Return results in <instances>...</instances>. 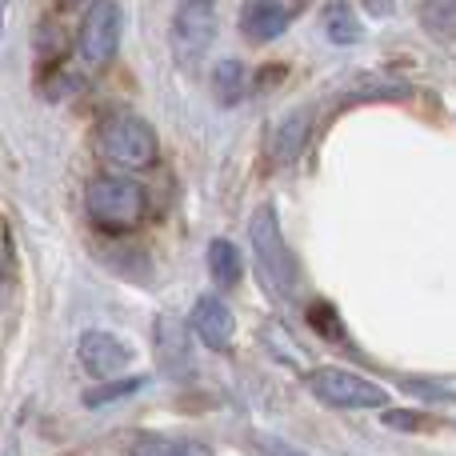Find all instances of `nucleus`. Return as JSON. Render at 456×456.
Returning <instances> with one entry per match:
<instances>
[{
    "instance_id": "obj_1",
    "label": "nucleus",
    "mask_w": 456,
    "mask_h": 456,
    "mask_svg": "<svg viewBox=\"0 0 456 456\" xmlns=\"http://www.w3.org/2000/svg\"><path fill=\"white\" fill-rule=\"evenodd\" d=\"M248 240H252V256H256V273L265 284L268 297L289 300L297 292V256L289 252L281 232V216L273 205L256 208L248 221Z\"/></svg>"
},
{
    "instance_id": "obj_2",
    "label": "nucleus",
    "mask_w": 456,
    "mask_h": 456,
    "mask_svg": "<svg viewBox=\"0 0 456 456\" xmlns=\"http://www.w3.org/2000/svg\"><path fill=\"white\" fill-rule=\"evenodd\" d=\"M96 149L109 165L128 168V173H141V168L157 165V133H152L149 120H141L136 112H112L101 120L96 128Z\"/></svg>"
},
{
    "instance_id": "obj_3",
    "label": "nucleus",
    "mask_w": 456,
    "mask_h": 456,
    "mask_svg": "<svg viewBox=\"0 0 456 456\" xmlns=\"http://www.w3.org/2000/svg\"><path fill=\"white\" fill-rule=\"evenodd\" d=\"M85 208L104 232H128L144 221V189L128 176H96L85 189Z\"/></svg>"
},
{
    "instance_id": "obj_4",
    "label": "nucleus",
    "mask_w": 456,
    "mask_h": 456,
    "mask_svg": "<svg viewBox=\"0 0 456 456\" xmlns=\"http://www.w3.org/2000/svg\"><path fill=\"white\" fill-rule=\"evenodd\" d=\"M308 393L329 409H345V412H361V409H385L388 404V388H380L377 380H364L348 369H313L308 372Z\"/></svg>"
},
{
    "instance_id": "obj_5",
    "label": "nucleus",
    "mask_w": 456,
    "mask_h": 456,
    "mask_svg": "<svg viewBox=\"0 0 456 456\" xmlns=\"http://www.w3.org/2000/svg\"><path fill=\"white\" fill-rule=\"evenodd\" d=\"M120 28H125V16H120L117 0H93L88 12L80 16V32H77L80 61L93 64V69L109 64L120 48Z\"/></svg>"
},
{
    "instance_id": "obj_6",
    "label": "nucleus",
    "mask_w": 456,
    "mask_h": 456,
    "mask_svg": "<svg viewBox=\"0 0 456 456\" xmlns=\"http://www.w3.org/2000/svg\"><path fill=\"white\" fill-rule=\"evenodd\" d=\"M216 40V0H181L173 16V48L184 64Z\"/></svg>"
},
{
    "instance_id": "obj_7",
    "label": "nucleus",
    "mask_w": 456,
    "mask_h": 456,
    "mask_svg": "<svg viewBox=\"0 0 456 456\" xmlns=\"http://www.w3.org/2000/svg\"><path fill=\"white\" fill-rule=\"evenodd\" d=\"M77 356H80V369L96 380H112L133 364V348L125 345L120 337L112 332H101V329H88L77 345Z\"/></svg>"
},
{
    "instance_id": "obj_8",
    "label": "nucleus",
    "mask_w": 456,
    "mask_h": 456,
    "mask_svg": "<svg viewBox=\"0 0 456 456\" xmlns=\"http://www.w3.org/2000/svg\"><path fill=\"white\" fill-rule=\"evenodd\" d=\"M152 348H157V364L168 377H189L192 372V345H189V329L184 321L160 313L152 324Z\"/></svg>"
},
{
    "instance_id": "obj_9",
    "label": "nucleus",
    "mask_w": 456,
    "mask_h": 456,
    "mask_svg": "<svg viewBox=\"0 0 456 456\" xmlns=\"http://www.w3.org/2000/svg\"><path fill=\"white\" fill-rule=\"evenodd\" d=\"M192 332H197V340L205 348L228 353V348H232V337H236L232 308H228L221 297H200L197 305H192Z\"/></svg>"
},
{
    "instance_id": "obj_10",
    "label": "nucleus",
    "mask_w": 456,
    "mask_h": 456,
    "mask_svg": "<svg viewBox=\"0 0 456 456\" xmlns=\"http://www.w3.org/2000/svg\"><path fill=\"white\" fill-rule=\"evenodd\" d=\"M289 28V8L281 0H244L240 8V32L252 45H268Z\"/></svg>"
},
{
    "instance_id": "obj_11",
    "label": "nucleus",
    "mask_w": 456,
    "mask_h": 456,
    "mask_svg": "<svg viewBox=\"0 0 456 456\" xmlns=\"http://www.w3.org/2000/svg\"><path fill=\"white\" fill-rule=\"evenodd\" d=\"M208 273H213L216 289H236L240 284V248L224 236L208 244Z\"/></svg>"
},
{
    "instance_id": "obj_12",
    "label": "nucleus",
    "mask_w": 456,
    "mask_h": 456,
    "mask_svg": "<svg viewBox=\"0 0 456 456\" xmlns=\"http://www.w3.org/2000/svg\"><path fill=\"white\" fill-rule=\"evenodd\" d=\"M324 32H329L332 45H356L361 40V20H356V12L345 0H332L324 8Z\"/></svg>"
},
{
    "instance_id": "obj_13",
    "label": "nucleus",
    "mask_w": 456,
    "mask_h": 456,
    "mask_svg": "<svg viewBox=\"0 0 456 456\" xmlns=\"http://www.w3.org/2000/svg\"><path fill=\"white\" fill-rule=\"evenodd\" d=\"M308 128H313L308 112H292V117L281 125V133H276V157H281V160H297L300 152H305Z\"/></svg>"
},
{
    "instance_id": "obj_14",
    "label": "nucleus",
    "mask_w": 456,
    "mask_h": 456,
    "mask_svg": "<svg viewBox=\"0 0 456 456\" xmlns=\"http://www.w3.org/2000/svg\"><path fill=\"white\" fill-rule=\"evenodd\" d=\"M213 93L221 104H236L244 96V64L240 61H221L213 72Z\"/></svg>"
},
{
    "instance_id": "obj_15",
    "label": "nucleus",
    "mask_w": 456,
    "mask_h": 456,
    "mask_svg": "<svg viewBox=\"0 0 456 456\" xmlns=\"http://www.w3.org/2000/svg\"><path fill=\"white\" fill-rule=\"evenodd\" d=\"M452 0H425V8H420V20H425V28L433 32V37L441 40H452Z\"/></svg>"
},
{
    "instance_id": "obj_16",
    "label": "nucleus",
    "mask_w": 456,
    "mask_h": 456,
    "mask_svg": "<svg viewBox=\"0 0 456 456\" xmlns=\"http://www.w3.org/2000/svg\"><path fill=\"white\" fill-rule=\"evenodd\" d=\"M136 388H141V380H104L101 388H88L85 393V404L88 409H101V404H112V401H125V396H133Z\"/></svg>"
},
{
    "instance_id": "obj_17",
    "label": "nucleus",
    "mask_w": 456,
    "mask_h": 456,
    "mask_svg": "<svg viewBox=\"0 0 456 456\" xmlns=\"http://www.w3.org/2000/svg\"><path fill=\"white\" fill-rule=\"evenodd\" d=\"M133 456H189V449L176 441H165V436H141L133 444Z\"/></svg>"
},
{
    "instance_id": "obj_18",
    "label": "nucleus",
    "mask_w": 456,
    "mask_h": 456,
    "mask_svg": "<svg viewBox=\"0 0 456 456\" xmlns=\"http://www.w3.org/2000/svg\"><path fill=\"white\" fill-rule=\"evenodd\" d=\"M404 388L409 393H417V396H441V401H452V385L449 380H441V385H428V380H404Z\"/></svg>"
},
{
    "instance_id": "obj_19",
    "label": "nucleus",
    "mask_w": 456,
    "mask_h": 456,
    "mask_svg": "<svg viewBox=\"0 0 456 456\" xmlns=\"http://www.w3.org/2000/svg\"><path fill=\"white\" fill-rule=\"evenodd\" d=\"M385 425L388 428H425V425H433V420L417 417V412H385Z\"/></svg>"
},
{
    "instance_id": "obj_20",
    "label": "nucleus",
    "mask_w": 456,
    "mask_h": 456,
    "mask_svg": "<svg viewBox=\"0 0 456 456\" xmlns=\"http://www.w3.org/2000/svg\"><path fill=\"white\" fill-rule=\"evenodd\" d=\"M265 452H268V456H308V452L292 449L289 441H281V436H265Z\"/></svg>"
},
{
    "instance_id": "obj_21",
    "label": "nucleus",
    "mask_w": 456,
    "mask_h": 456,
    "mask_svg": "<svg viewBox=\"0 0 456 456\" xmlns=\"http://www.w3.org/2000/svg\"><path fill=\"white\" fill-rule=\"evenodd\" d=\"M4 12H8V0H0V28H4Z\"/></svg>"
}]
</instances>
